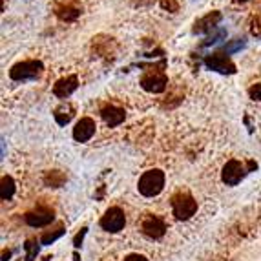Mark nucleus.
Segmentation results:
<instances>
[{
    "instance_id": "obj_1",
    "label": "nucleus",
    "mask_w": 261,
    "mask_h": 261,
    "mask_svg": "<svg viewBox=\"0 0 261 261\" xmlns=\"http://www.w3.org/2000/svg\"><path fill=\"white\" fill-rule=\"evenodd\" d=\"M139 188L141 196L144 197H155L161 194V190L165 188V174H163L161 170H148V172H144L139 179Z\"/></svg>"
},
{
    "instance_id": "obj_2",
    "label": "nucleus",
    "mask_w": 261,
    "mask_h": 261,
    "mask_svg": "<svg viewBox=\"0 0 261 261\" xmlns=\"http://www.w3.org/2000/svg\"><path fill=\"white\" fill-rule=\"evenodd\" d=\"M170 205H172V214L179 221H187V219H190L197 212V201L190 194H187V192H177L172 197Z\"/></svg>"
},
{
    "instance_id": "obj_3",
    "label": "nucleus",
    "mask_w": 261,
    "mask_h": 261,
    "mask_svg": "<svg viewBox=\"0 0 261 261\" xmlns=\"http://www.w3.org/2000/svg\"><path fill=\"white\" fill-rule=\"evenodd\" d=\"M40 73H42V62L39 61L18 62L9 70V77L13 81H30V79H37Z\"/></svg>"
},
{
    "instance_id": "obj_4",
    "label": "nucleus",
    "mask_w": 261,
    "mask_h": 261,
    "mask_svg": "<svg viewBox=\"0 0 261 261\" xmlns=\"http://www.w3.org/2000/svg\"><path fill=\"white\" fill-rule=\"evenodd\" d=\"M124 225H126V216H124V212L119 206L108 208L105 212V216L100 218V228L106 232H112V234L121 232L124 228Z\"/></svg>"
},
{
    "instance_id": "obj_5",
    "label": "nucleus",
    "mask_w": 261,
    "mask_h": 261,
    "mask_svg": "<svg viewBox=\"0 0 261 261\" xmlns=\"http://www.w3.org/2000/svg\"><path fill=\"white\" fill-rule=\"evenodd\" d=\"M141 232H143L146 238H150V240H159L166 232L165 219L159 218V216H153V214H146V216L141 219Z\"/></svg>"
},
{
    "instance_id": "obj_6",
    "label": "nucleus",
    "mask_w": 261,
    "mask_h": 261,
    "mask_svg": "<svg viewBox=\"0 0 261 261\" xmlns=\"http://www.w3.org/2000/svg\"><path fill=\"white\" fill-rule=\"evenodd\" d=\"M248 172H250V170H248L243 163L238 161V159H232V161L226 163L225 168H223V174H221L223 183L228 185V187H236Z\"/></svg>"
},
{
    "instance_id": "obj_7",
    "label": "nucleus",
    "mask_w": 261,
    "mask_h": 261,
    "mask_svg": "<svg viewBox=\"0 0 261 261\" xmlns=\"http://www.w3.org/2000/svg\"><path fill=\"white\" fill-rule=\"evenodd\" d=\"M168 84V77L165 75V71L161 70H152L148 73H144L141 79V86L150 93H161L166 90Z\"/></svg>"
},
{
    "instance_id": "obj_8",
    "label": "nucleus",
    "mask_w": 261,
    "mask_h": 261,
    "mask_svg": "<svg viewBox=\"0 0 261 261\" xmlns=\"http://www.w3.org/2000/svg\"><path fill=\"white\" fill-rule=\"evenodd\" d=\"M205 64L208 70H214V71H219V73H225V75H232L236 73V66L234 62L221 51H216L212 55H208L205 59Z\"/></svg>"
},
{
    "instance_id": "obj_9",
    "label": "nucleus",
    "mask_w": 261,
    "mask_h": 261,
    "mask_svg": "<svg viewBox=\"0 0 261 261\" xmlns=\"http://www.w3.org/2000/svg\"><path fill=\"white\" fill-rule=\"evenodd\" d=\"M53 219H55V214H53L51 208H46V206H39V208L26 214V223L33 228L48 226L49 223H53Z\"/></svg>"
},
{
    "instance_id": "obj_10",
    "label": "nucleus",
    "mask_w": 261,
    "mask_h": 261,
    "mask_svg": "<svg viewBox=\"0 0 261 261\" xmlns=\"http://www.w3.org/2000/svg\"><path fill=\"white\" fill-rule=\"evenodd\" d=\"M95 128L97 126H95V121H93V119L83 117L73 128V139L79 141V143H86V141H90L93 137Z\"/></svg>"
},
{
    "instance_id": "obj_11",
    "label": "nucleus",
    "mask_w": 261,
    "mask_h": 261,
    "mask_svg": "<svg viewBox=\"0 0 261 261\" xmlns=\"http://www.w3.org/2000/svg\"><path fill=\"white\" fill-rule=\"evenodd\" d=\"M77 88H79L77 77L71 75V77H64V79H61V81H57V84L53 86V93H55L59 99H66V97H70Z\"/></svg>"
},
{
    "instance_id": "obj_12",
    "label": "nucleus",
    "mask_w": 261,
    "mask_h": 261,
    "mask_svg": "<svg viewBox=\"0 0 261 261\" xmlns=\"http://www.w3.org/2000/svg\"><path fill=\"white\" fill-rule=\"evenodd\" d=\"M100 115H102V119H105V122L110 128L119 126L124 121V110L117 108V106H105L100 110Z\"/></svg>"
},
{
    "instance_id": "obj_13",
    "label": "nucleus",
    "mask_w": 261,
    "mask_h": 261,
    "mask_svg": "<svg viewBox=\"0 0 261 261\" xmlns=\"http://www.w3.org/2000/svg\"><path fill=\"white\" fill-rule=\"evenodd\" d=\"M221 20V13L219 11H214V13H208L206 17H203L201 20L196 22V28H194V33H205V31H210L218 26V22Z\"/></svg>"
},
{
    "instance_id": "obj_14",
    "label": "nucleus",
    "mask_w": 261,
    "mask_h": 261,
    "mask_svg": "<svg viewBox=\"0 0 261 261\" xmlns=\"http://www.w3.org/2000/svg\"><path fill=\"white\" fill-rule=\"evenodd\" d=\"M57 15H59L61 20L71 22L81 15V8H79L77 4H66V6H62V8L57 9Z\"/></svg>"
},
{
    "instance_id": "obj_15",
    "label": "nucleus",
    "mask_w": 261,
    "mask_h": 261,
    "mask_svg": "<svg viewBox=\"0 0 261 261\" xmlns=\"http://www.w3.org/2000/svg\"><path fill=\"white\" fill-rule=\"evenodd\" d=\"M15 181L13 177H9V175H4L2 177V183H0V197H2V201H8L13 197L15 194Z\"/></svg>"
},
{
    "instance_id": "obj_16",
    "label": "nucleus",
    "mask_w": 261,
    "mask_h": 261,
    "mask_svg": "<svg viewBox=\"0 0 261 261\" xmlns=\"http://www.w3.org/2000/svg\"><path fill=\"white\" fill-rule=\"evenodd\" d=\"M71 117H73V108H71L70 105H64V106H61V108H57L55 121L59 122L61 126H66V124L71 121Z\"/></svg>"
},
{
    "instance_id": "obj_17",
    "label": "nucleus",
    "mask_w": 261,
    "mask_h": 261,
    "mask_svg": "<svg viewBox=\"0 0 261 261\" xmlns=\"http://www.w3.org/2000/svg\"><path fill=\"white\" fill-rule=\"evenodd\" d=\"M62 183H64V174H61V172H48L46 174V185H49V187H61Z\"/></svg>"
},
{
    "instance_id": "obj_18",
    "label": "nucleus",
    "mask_w": 261,
    "mask_h": 261,
    "mask_svg": "<svg viewBox=\"0 0 261 261\" xmlns=\"http://www.w3.org/2000/svg\"><path fill=\"white\" fill-rule=\"evenodd\" d=\"M64 232H66L64 228H59V230H55V232H46V234L40 238V243H42V245H51L53 241L59 240V238H61Z\"/></svg>"
},
{
    "instance_id": "obj_19",
    "label": "nucleus",
    "mask_w": 261,
    "mask_h": 261,
    "mask_svg": "<svg viewBox=\"0 0 261 261\" xmlns=\"http://www.w3.org/2000/svg\"><path fill=\"white\" fill-rule=\"evenodd\" d=\"M26 250H28V261H33V257H37V254H39V243H37V240L28 241Z\"/></svg>"
},
{
    "instance_id": "obj_20",
    "label": "nucleus",
    "mask_w": 261,
    "mask_h": 261,
    "mask_svg": "<svg viewBox=\"0 0 261 261\" xmlns=\"http://www.w3.org/2000/svg\"><path fill=\"white\" fill-rule=\"evenodd\" d=\"M161 8L163 9H168L170 13H175L179 9V4L175 0H161Z\"/></svg>"
},
{
    "instance_id": "obj_21",
    "label": "nucleus",
    "mask_w": 261,
    "mask_h": 261,
    "mask_svg": "<svg viewBox=\"0 0 261 261\" xmlns=\"http://www.w3.org/2000/svg\"><path fill=\"white\" fill-rule=\"evenodd\" d=\"M248 93H250V99L252 100H261V84H254V86L248 90Z\"/></svg>"
},
{
    "instance_id": "obj_22",
    "label": "nucleus",
    "mask_w": 261,
    "mask_h": 261,
    "mask_svg": "<svg viewBox=\"0 0 261 261\" xmlns=\"http://www.w3.org/2000/svg\"><path fill=\"white\" fill-rule=\"evenodd\" d=\"M245 46V42L243 40H236V42H232V44H228V46H225V51L226 53H232V51H236V49H240V48H243Z\"/></svg>"
},
{
    "instance_id": "obj_23",
    "label": "nucleus",
    "mask_w": 261,
    "mask_h": 261,
    "mask_svg": "<svg viewBox=\"0 0 261 261\" xmlns=\"http://www.w3.org/2000/svg\"><path fill=\"white\" fill-rule=\"evenodd\" d=\"M84 236H86V228H83V230H81L77 236H75V240H73L75 247H81V243H83V240H84Z\"/></svg>"
},
{
    "instance_id": "obj_24",
    "label": "nucleus",
    "mask_w": 261,
    "mask_h": 261,
    "mask_svg": "<svg viewBox=\"0 0 261 261\" xmlns=\"http://www.w3.org/2000/svg\"><path fill=\"white\" fill-rule=\"evenodd\" d=\"M124 261H148L144 256H141V254H130V256L124 257Z\"/></svg>"
},
{
    "instance_id": "obj_25",
    "label": "nucleus",
    "mask_w": 261,
    "mask_h": 261,
    "mask_svg": "<svg viewBox=\"0 0 261 261\" xmlns=\"http://www.w3.org/2000/svg\"><path fill=\"white\" fill-rule=\"evenodd\" d=\"M238 2H247V0H238Z\"/></svg>"
}]
</instances>
